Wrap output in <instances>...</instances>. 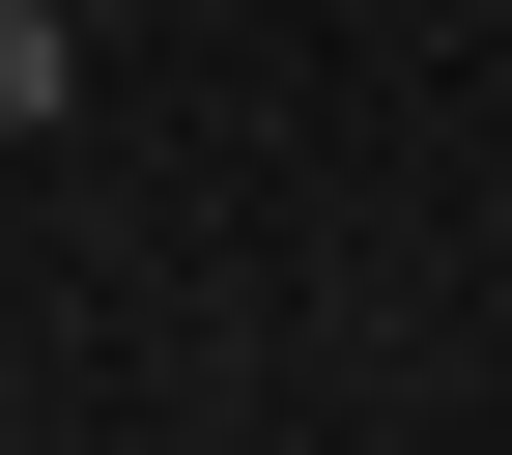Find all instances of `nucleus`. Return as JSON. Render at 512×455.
I'll return each mask as SVG.
<instances>
[{
    "instance_id": "1",
    "label": "nucleus",
    "mask_w": 512,
    "mask_h": 455,
    "mask_svg": "<svg viewBox=\"0 0 512 455\" xmlns=\"http://www.w3.org/2000/svg\"><path fill=\"white\" fill-rule=\"evenodd\" d=\"M57 86H86V29H57V0H0V143H57Z\"/></svg>"
}]
</instances>
